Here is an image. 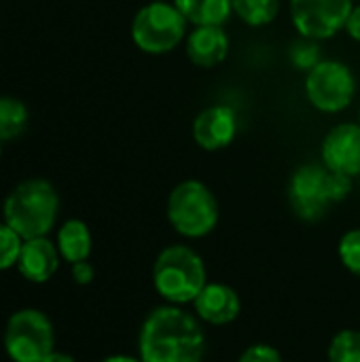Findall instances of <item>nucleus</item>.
Wrapping results in <instances>:
<instances>
[{"label": "nucleus", "instance_id": "16", "mask_svg": "<svg viewBox=\"0 0 360 362\" xmlns=\"http://www.w3.org/2000/svg\"><path fill=\"white\" fill-rule=\"evenodd\" d=\"M57 250L68 263L87 261L91 252V233L87 225L79 218L66 221L57 233Z\"/></svg>", "mask_w": 360, "mask_h": 362}, {"label": "nucleus", "instance_id": "21", "mask_svg": "<svg viewBox=\"0 0 360 362\" xmlns=\"http://www.w3.org/2000/svg\"><path fill=\"white\" fill-rule=\"evenodd\" d=\"M339 259L352 274L360 276V229H352L342 238Z\"/></svg>", "mask_w": 360, "mask_h": 362}, {"label": "nucleus", "instance_id": "29", "mask_svg": "<svg viewBox=\"0 0 360 362\" xmlns=\"http://www.w3.org/2000/svg\"><path fill=\"white\" fill-rule=\"evenodd\" d=\"M359 125H360V110H359Z\"/></svg>", "mask_w": 360, "mask_h": 362}, {"label": "nucleus", "instance_id": "19", "mask_svg": "<svg viewBox=\"0 0 360 362\" xmlns=\"http://www.w3.org/2000/svg\"><path fill=\"white\" fill-rule=\"evenodd\" d=\"M329 362H360V331H342L329 346Z\"/></svg>", "mask_w": 360, "mask_h": 362}, {"label": "nucleus", "instance_id": "20", "mask_svg": "<svg viewBox=\"0 0 360 362\" xmlns=\"http://www.w3.org/2000/svg\"><path fill=\"white\" fill-rule=\"evenodd\" d=\"M23 240L15 229H11L6 223H0V272L17 265L19 252H21Z\"/></svg>", "mask_w": 360, "mask_h": 362}, {"label": "nucleus", "instance_id": "10", "mask_svg": "<svg viewBox=\"0 0 360 362\" xmlns=\"http://www.w3.org/2000/svg\"><path fill=\"white\" fill-rule=\"evenodd\" d=\"M323 163L327 170L346 174L350 178L360 174V125L339 123L323 140Z\"/></svg>", "mask_w": 360, "mask_h": 362}, {"label": "nucleus", "instance_id": "13", "mask_svg": "<svg viewBox=\"0 0 360 362\" xmlns=\"http://www.w3.org/2000/svg\"><path fill=\"white\" fill-rule=\"evenodd\" d=\"M57 265H59V250L47 238L23 240L17 259V269L25 280L36 284L47 282L57 272Z\"/></svg>", "mask_w": 360, "mask_h": 362}, {"label": "nucleus", "instance_id": "1", "mask_svg": "<svg viewBox=\"0 0 360 362\" xmlns=\"http://www.w3.org/2000/svg\"><path fill=\"white\" fill-rule=\"evenodd\" d=\"M204 331L193 316L178 308L153 310L140 331L142 362H202Z\"/></svg>", "mask_w": 360, "mask_h": 362}, {"label": "nucleus", "instance_id": "17", "mask_svg": "<svg viewBox=\"0 0 360 362\" xmlns=\"http://www.w3.org/2000/svg\"><path fill=\"white\" fill-rule=\"evenodd\" d=\"M233 13L252 28L272 23L280 13V0H231Z\"/></svg>", "mask_w": 360, "mask_h": 362}, {"label": "nucleus", "instance_id": "18", "mask_svg": "<svg viewBox=\"0 0 360 362\" xmlns=\"http://www.w3.org/2000/svg\"><path fill=\"white\" fill-rule=\"evenodd\" d=\"M28 125V108L17 98H0V140L17 138Z\"/></svg>", "mask_w": 360, "mask_h": 362}, {"label": "nucleus", "instance_id": "12", "mask_svg": "<svg viewBox=\"0 0 360 362\" xmlns=\"http://www.w3.org/2000/svg\"><path fill=\"white\" fill-rule=\"evenodd\" d=\"M185 51L191 64L214 68L229 53V36L223 25H195L185 38Z\"/></svg>", "mask_w": 360, "mask_h": 362}, {"label": "nucleus", "instance_id": "3", "mask_svg": "<svg viewBox=\"0 0 360 362\" xmlns=\"http://www.w3.org/2000/svg\"><path fill=\"white\" fill-rule=\"evenodd\" d=\"M352 191V178L327 170L325 165L308 163L295 170L289 182V202L301 221L316 223L329 208L344 202Z\"/></svg>", "mask_w": 360, "mask_h": 362}, {"label": "nucleus", "instance_id": "15", "mask_svg": "<svg viewBox=\"0 0 360 362\" xmlns=\"http://www.w3.org/2000/svg\"><path fill=\"white\" fill-rule=\"evenodd\" d=\"M191 25H223L233 13L231 0H172Z\"/></svg>", "mask_w": 360, "mask_h": 362}, {"label": "nucleus", "instance_id": "22", "mask_svg": "<svg viewBox=\"0 0 360 362\" xmlns=\"http://www.w3.org/2000/svg\"><path fill=\"white\" fill-rule=\"evenodd\" d=\"M316 42H318V40L306 38V40H301V42H297V45L293 47V51H291V62H293L299 70L310 72L318 62H323V59H320V49H318Z\"/></svg>", "mask_w": 360, "mask_h": 362}, {"label": "nucleus", "instance_id": "7", "mask_svg": "<svg viewBox=\"0 0 360 362\" xmlns=\"http://www.w3.org/2000/svg\"><path fill=\"white\" fill-rule=\"evenodd\" d=\"M308 102L327 115L346 110L356 95L354 72L337 59H323L306 74Z\"/></svg>", "mask_w": 360, "mask_h": 362}, {"label": "nucleus", "instance_id": "23", "mask_svg": "<svg viewBox=\"0 0 360 362\" xmlns=\"http://www.w3.org/2000/svg\"><path fill=\"white\" fill-rule=\"evenodd\" d=\"M238 362H282V356L278 354V350H274L272 346L265 344H257L250 346Z\"/></svg>", "mask_w": 360, "mask_h": 362}, {"label": "nucleus", "instance_id": "26", "mask_svg": "<svg viewBox=\"0 0 360 362\" xmlns=\"http://www.w3.org/2000/svg\"><path fill=\"white\" fill-rule=\"evenodd\" d=\"M42 362H76L72 356H68V354H59V352H51L47 358Z\"/></svg>", "mask_w": 360, "mask_h": 362}, {"label": "nucleus", "instance_id": "9", "mask_svg": "<svg viewBox=\"0 0 360 362\" xmlns=\"http://www.w3.org/2000/svg\"><path fill=\"white\" fill-rule=\"evenodd\" d=\"M354 0H291L295 30L310 40L333 38L346 28Z\"/></svg>", "mask_w": 360, "mask_h": 362}, {"label": "nucleus", "instance_id": "14", "mask_svg": "<svg viewBox=\"0 0 360 362\" xmlns=\"http://www.w3.org/2000/svg\"><path fill=\"white\" fill-rule=\"evenodd\" d=\"M195 312L210 325H227L240 314V297L225 284H206L195 297Z\"/></svg>", "mask_w": 360, "mask_h": 362}, {"label": "nucleus", "instance_id": "11", "mask_svg": "<svg viewBox=\"0 0 360 362\" xmlns=\"http://www.w3.org/2000/svg\"><path fill=\"white\" fill-rule=\"evenodd\" d=\"M238 136V115L227 104L204 108L193 121V140L204 151H221Z\"/></svg>", "mask_w": 360, "mask_h": 362}, {"label": "nucleus", "instance_id": "28", "mask_svg": "<svg viewBox=\"0 0 360 362\" xmlns=\"http://www.w3.org/2000/svg\"><path fill=\"white\" fill-rule=\"evenodd\" d=\"M0 155H2V140H0Z\"/></svg>", "mask_w": 360, "mask_h": 362}, {"label": "nucleus", "instance_id": "25", "mask_svg": "<svg viewBox=\"0 0 360 362\" xmlns=\"http://www.w3.org/2000/svg\"><path fill=\"white\" fill-rule=\"evenodd\" d=\"M344 30L350 34V38H354V40L360 42V2L356 6H352V13H350V17L346 21V28Z\"/></svg>", "mask_w": 360, "mask_h": 362}, {"label": "nucleus", "instance_id": "4", "mask_svg": "<svg viewBox=\"0 0 360 362\" xmlns=\"http://www.w3.org/2000/svg\"><path fill=\"white\" fill-rule=\"evenodd\" d=\"M153 284L157 293L170 303L195 301V297L208 284L202 257L189 246H168L155 261Z\"/></svg>", "mask_w": 360, "mask_h": 362}, {"label": "nucleus", "instance_id": "27", "mask_svg": "<svg viewBox=\"0 0 360 362\" xmlns=\"http://www.w3.org/2000/svg\"><path fill=\"white\" fill-rule=\"evenodd\" d=\"M102 362H142V361L132 358V356H110V358H104Z\"/></svg>", "mask_w": 360, "mask_h": 362}, {"label": "nucleus", "instance_id": "24", "mask_svg": "<svg viewBox=\"0 0 360 362\" xmlns=\"http://www.w3.org/2000/svg\"><path fill=\"white\" fill-rule=\"evenodd\" d=\"M72 278L76 284H89L93 280V267L87 261L72 263Z\"/></svg>", "mask_w": 360, "mask_h": 362}, {"label": "nucleus", "instance_id": "6", "mask_svg": "<svg viewBox=\"0 0 360 362\" xmlns=\"http://www.w3.org/2000/svg\"><path fill=\"white\" fill-rule=\"evenodd\" d=\"M168 221L185 238H204L219 223V204L199 180H182L168 197Z\"/></svg>", "mask_w": 360, "mask_h": 362}, {"label": "nucleus", "instance_id": "2", "mask_svg": "<svg viewBox=\"0 0 360 362\" xmlns=\"http://www.w3.org/2000/svg\"><path fill=\"white\" fill-rule=\"evenodd\" d=\"M59 208L57 191L51 182L32 178L17 185L4 199V223L19 233L21 240L45 238L55 225Z\"/></svg>", "mask_w": 360, "mask_h": 362}, {"label": "nucleus", "instance_id": "8", "mask_svg": "<svg viewBox=\"0 0 360 362\" xmlns=\"http://www.w3.org/2000/svg\"><path fill=\"white\" fill-rule=\"evenodd\" d=\"M4 350L13 362H42L53 352V325L38 310L15 312L4 331Z\"/></svg>", "mask_w": 360, "mask_h": 362}, {"label": "nucleus", "instance_id": "5", "mask_svg": "<svg viewBox=\"0 0 360 362\" xmlns=\"http://www.w3.org/2000/svg\"><path fill=\"white\" fill-rule=\"evenodd\" d=\"M187 25L189 21L174 2L153 0L134 15L132 40L149 55H163L187 38Z\"/></svg>", "mask_w": 360, "mask_h": 362}]
</instances>
